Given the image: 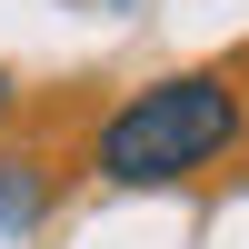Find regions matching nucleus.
<instances>
[{
    "label": "nucleus",
    "mask_w": 249,
    "mask_h": 249,
    "mask_svg": "<svg viewBox=\"0 0 249 249\" xmlns=\"http://www.w3.org/2000/svg\"><path fill=\"white\" fill-rule=\"evenodd\" d=\"M10 110H20V80H10V70H0V120H10Z\"/></svg>",
    "instance_id": "7ed1b4c3"
},
{
    "label": "nucleus",
    "mask_w": 249,
    "mask_h": 249,
    "mask_svg": "<svg viewBox=\"0 0 249 249\" xmlns=\"http://www.w3.org/2000/svg\"><path fill=\"white\" fill-rule=\"evenodd\" d=\"M239 130H249V110H239L230 70H170L100 120L90 170H100V190H170V179H199L210 160H230Z\"/></svg>",
    "instance_id": "f257e3e1"
},
{
    "label": "nucleus",
    "mask_w": 249,
    "mask_h": 249,
    "mask_svg": "<svg viewBox=\"0 0 249 249\" xmlns=\"http://www.w3.org/2000/svg\"><path fill=\"white\" fill-rule=\"evenodd\" d=\"M40 199H50V170H40V160H20V150H0V230H30Z\"/></svg>",
    "instance_id": "f03ea898"
}]
</instances>
